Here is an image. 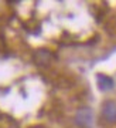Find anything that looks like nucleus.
I'll return each mask as SVG.
<instances>
[{
    "label": "nucleus",
    "mask_w": 116,
    "mask_h": 128,
    "mask_svg": "<svg viewBox=\"0 0 116 128\" xmlns=\"http://www.w3.org/2000/svg\"><path fill=\"white\" fill-rule=\"evenodd\" d=\"M98 86L102 91H109L113 88V80L111 77H106L103 74H99L98 76Z\"/></svg>",
    "instance_id": "nucleus-2"
},
{
    "label": "nucleus",
    "mask_w": 116,
    "mask_h": 128,
    "mask_svg": "<svg viewBox=\"0 0 116 128\" xmlns=\"http://www.w3.org/2000/svg\"><path fill=\"white\" fill-rule=\"evenodd\" d=\"M91 120H92V115L88 110H81L76 115V121L81 124V125H89Z\"/></svg>",
    "instance_id": "nucleus-3"
},
{
    "label": "nucleus",
    "mask_w": 116,
    "mask_h": 128,
    "mask_svg": "<svg viewBox=\"0 0 116 128\" xmlns=\"http://www.w3.org/2000/svg\"><path fill=\"white\" fill-rule=\"evenodd\" d=\"M102 115L108 122H116V102L115 101H106L102 105Z\"/></svg>",
    "instance_id": "nucleus-1"
}]
</instances>
